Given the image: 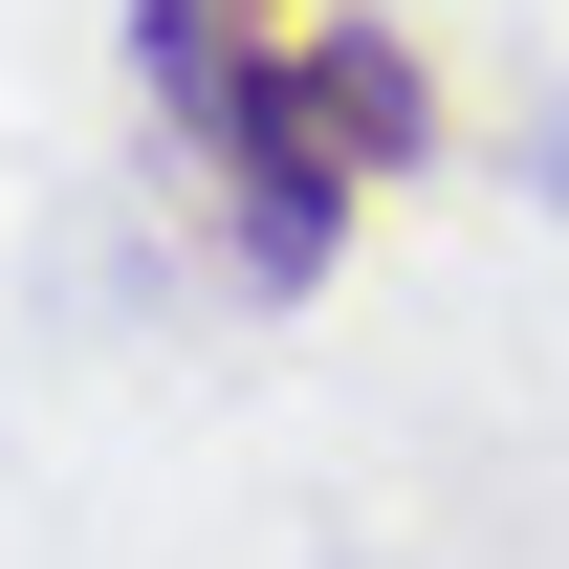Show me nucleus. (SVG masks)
Wrapping results in <instances>:
<instances>
[{
    "label": "nucleus",
    "mask_w": 569,
    "mask_h": 569,
    "mask_svg": "<svg viewBox=\"0 0 569 569\" xmlns=\"http://www.w3.org/2000/svg\"><path fill=\"white\" fill-rule=\"evenodd\" d=\"M417 153H438L417 44H395V22H351V0H284L263 110H241L198 176H219V219H241V263H263V284H307L329 241H351V198H372V176H417Z\"/></svg>",
    "instance_id": "obj_1"
},
{
    "label": "nucleus",
    "mask_w": 569,
    "mask_h": 569,
    "mask_svg": "<svg viewBox=\"0 0 569 569\" xmlns=\"http://www.w3.org/2000/svg\"><path fill=\"white\" fill-rule=\"evenodd\" d=\"M132 67H153V110L219 153L263 110V67H284V0H132Z\"/></svg>",
    "instance_id": "obj_2"
}]
</instances>
